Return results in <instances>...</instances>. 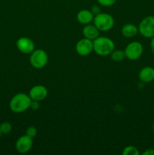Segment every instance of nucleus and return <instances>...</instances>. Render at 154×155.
<instances>
[{
	"mask_svg": "<svg viewBox=\"0 0 154 155\" xmlns=\"http://www.w3.org/2000/svg\"><path fill=\"white\" fill-rule=\"evenodd\" d=\"M94 24L100 31H109L113 27L115 24L113 17L107 13H100L95 15L93 20Z\"/></svg>",
	"mask_w": 154,
	"mask_h": 155,
	"instance_id": "7ed1b4c3",
	"label": "nucleus"
},
{
	"mask_svg": "<svg viewBox=\"0 0 154 155\" xmlns=\"http://www.w3.org/2000/svg\"><path fill=\"white\" fill-rule=\"evenodd\" d=\"M152 130H153V133H154V124L153 125H152Z\"/></svg>",
	"mask_w": 154,
	"mask_h": 155,
	"instance_id": "393cba45",
	"label": "nucleus"
},
{
	"mask_svg": "<svg viewBox=\"0 0 154 155\" xmlns=\"http://www.w3.org/2000/svg\"><path fill=\"white\" fill-rule=\"evenodd\" d=\"M26 135L33 139V138L36 137V135H37V129L35 127H33V126L29 127L27 129V130H26Z\"/></svg>",
	"mask_w": 154,
	"mask_h": 155,
	"instance_id": "a211bd4d",
	"label": "nucleus"
},
{
	"mask_svg": "<svg viewBox=\"0 0 154 155\" xmlns=\"http://www.w3.org/2000/svg\"><path fill=\"white\" fill-rule=\"evenodd\" d=\"M0 130L2 134H8L11 132L12 126L9 122H3L0 124Z\"/></svg>",
	"mask_w": 154,
	"mask_h": 155,
	"instance_id": "f3484780",
	"label": "nucleus"
},
{
	"mask_svg": "<svg viewBox=\"0 0 154 155\" xmlns=\"http://www.w3.org/2000/svg\"><path fill=\"white\" fill-rule=\"evenodd\" d=\"M139 79L143 83H150L154 80V68L152 67H145L139 72Z\"/></svg>",
	"mask_w": 154,
	"mask_h": 155,
	"instance_id": "f8f14e48",
	"label": "nucleus"
},
{
	"mask_svg": "<svg viewBox=\"0 0 154 155\" xmlns=\"http://www.w3.org/2000/svg\"><path fill=\"white\" fill-rule=\"evenodd\" d=\"M138 33V27L133 24H127L122 28V34L126 38L135 36Z\"/></svg>",
	"mask_w": 154,
	"mask_h": 155,
	"instance_id": "4468645a",
	"label": "nucleus"
},
{
	"mask_svg": "<svg viewBox=\"0 0 154 155\" xmlns=\"http://www.w3.org/2000/svg\"><path fill=\"white\" fill-rule=\"evenodd\" d=\"M94 18H95V15L92 14L91 11L88 9H82L79 11L76 15V19L79 23L84 25L91 24V22L93 21Z\"/></svg>",
	"mask_w": 154,
	"mask_h": 155,
	"instance_id": "9b49d317",
	"label": "nucleus"
},
{
	"mask_svg": "<svg viewBox=\"0 0 154 155\" xmlns=\"http://www.w3.org/2000/svg\"><path fill=\"white\" fill-rule=\"evenodd\" d=\"M2 133L1 130H0V138H1V136H2Z\"/></svg>",
	"mask_w": 154,
	"mask_h": 155,
	"instance_id": "b1692460",
	"label": "nucleus"
},
{
	"mask_svg": "<svg viewBox=\"0 0 154 155\" xmlns=\"http://www.w3.org/2000/svg\"><path fill=\"white\" fill-rule=\"evenodd\" d=\"M122 154L123 155H139L138 149L136 147L133 146V145H129V146L125 147L122 151Z\"/></svg>",
	"mask_w": 154,
	"mask_h": 155,
	"instance_id": "dca6fc26",
	"label": "nucleus"
},
{
	"mask_svg": "<svg viewBox=\"0 0 154 155\" xmlns=\"http://www.w3.org/2000/svg\"><path fill=\"white\" fill-rule=\"evenodd\" d=\"M138 32L145 38L154 36V16H146L140 21Z\"/></svg>",
	"mask_w": 154,
	"mask_h": 155,
	"instance_id": "39448f33",
	"label": "nucleus"
},
{
	"mask_svg": "<svg viewBox=\"0 0 154 155\" xmlns=\"http://www.w3.org/2000/svg\"><path fill=\"white\" fill-rule=\"evenodd\" d=\"M16 46L23 54H31L35 50V44L30 38L21 37L17 40Z\"/></svg>",
	"mask_w": 154,
	"mask_h": 155,
	"instance_id": "1a4fd4ad",
	"label": "nucleus"
},
{
	"mask_svg": "<svg viewBox=\"0 0 154 155\" xmlns=\"http://www.w3.org/2000/svg\"><path fill=\"white\" fill-rule=\"evenodd\" d=\"M48 56L46 51L43 49H35L30 54V64L36 69H42L47 64Z\"/></svg>",
	"mask_w": 154,
	"mask_h": 155,
	"instance_id": "20e7f679",
	"label": "nucleus"
},
{
	"mask_svg": "<svg viewBox=\"0 0 154 155\" xmlns=\"http://www.w3.org/2000/svg\"><path fill=\"white\" fill-rule=\"evenodd\" d=\"M40 104H39V101H35V100H32L31 103H30V108L33 109V110H36L39 108Z\"/></svg>",
	"mask_w": 154,
	"mask_h": 155,
	"instance_id": "aec40b11",
	"label": "nucleus"
},
{
	"mask_svg": "<svg viewBox=\"0 0 154 155\" xmlns=\"http://www.w3.org/2000/svg\"><path fill=\"white\" fill-rule=\"evenodd\" d=\"M111 56V59L116 62L122 61L125 58V51L122 50H113V52L110 54Z\"/></svg>",
	"mask_w": 154,
	"mask_h": 155,
	"instance_id": "2eb2a0df",
	"label": "nucleus"
},
{
	"mask_svg": "<svg viewBox=\"0 0 154 155\" xmlns=\"http://www.w3.org/2000/svg\"><path fill=\"white\" fill-rule=\"evenodd\" d=\"M150 48L151 51H152V53L154 54V36L152 37V39L150 41Z\"/></svg>",
	"mask_w": 154,
	"mask_h": 155,
	"instance_id": "5701e85b",
	"label": "nucleus"
},
{
	"mask_svg": "<svg viewBox=\"0 0 154 155\" xmlns=\"http://www.w3.org/2000/svg\"><path fill=\"white\" fill-rule=\"evenodd\" d=\"M143 155H154V149L153 148H149V149L146 150L143 152Z\"/></svg>",
	"mask_w": 154,
	"mask_h": 155,
	"instance_id": "4be33fe9",
	"label": "nucleus"
},
{
	"mask_svg": "<svg viewBox=\"0 0 154 155\" xmlns=\"http://www.w3.org/2000/svg\"><path fill=\"white\" fill-rule=\"evenodd\" d=\"M33 147V138L24 135L21 137L18 138L15 144V148L17 151L21 154H25L30 151V149Z\"/></svg>",
	"mask_w": 154,
	"mask_h": 155,
	"instance_id": "6e6552de",
	"label": "nucleus"
},
{
	"mask_svg": "<svg viewBox=\"0 0 154 155\" xmlns=\"http://www.w3.org/2000/svg\"><path fill=\"white\" fill-rule=\"evenodd\" d=\"M94 51L100 56L110 55L115 48V44L107 36H98L93 40Z\"/></svg>",
	"mask_w": 154,
	"mask_h": 155,
	"instance_id": "f03ea898",
	"label": "nucleus"
},
{
	"mask_svg": "<svg viewBox=\"0 0 154 155\" xmlns=\"http://www.w3.org/2000/svg\"><path fill=\"white\" fill-rule=\"evenodd\" d=\"M100 30L95 27V24H86L82 30V34L85 38L94 40L99 36Z\"/></svg>",
	"mask_w": 154,
	"mask_h": 155,
	"instance_id": "ddd939ff",
	"label": "nucleus"
},
{
	"mask_svg": "<svg viewBox=\"0 0 154 155\" xmlns=\"http://www.w3.org/2000/svg\"><path fill=\"white\" fill-rule=\"evenodd\" d=\"M125 58L130 61H136L141 57L143 51V45L139 42H131L124 50Z\"/></svg>",
	"mask_w": 154,
	"mask_h": 155,
	"instance_id": "423d86ee",
	"label": "nucleus"
},
{
	"mask_svg": "<svg viewBox=\"0 0 154 155\" xmlns=\"http://www.w3.org/2000/svg\"><path fill=\"white\" fill-rule=\"evenodd\" d=\"M29 95L32 100L43 101L48 95V89L43 85H36L30 89Z\"/></svg>",
	"mask_w": 154,
	"mask_h": 155,
	"instance_id": "9d476101",
	"label": "nucleus"
},
{
	"mask_svg": "<svg viewBox=\"0 0 154 155\" xmlns=\"http://www.w3.org/2000/svg\"><path fill=\"white\" fill-rule=\"evenodd\" d=\"M32 99L26 93H18L14 95L9 103V107L14 113H23L30 108Z\"/></svg>",
	"mask_w": 154,
	"mask_h": 155,
	"instance_id": "f257e3e1",
	"label": "nucleus"
},
{
	"mask_svg": "<svg viewBox=\"0 0 154 155\" xmlns=\"http://www.w3.org/2000/svg\"><path fill=\"white\" fill-rule=\"evenodd\" d=\"M116 1V0H98V2L104 7H110V6L113 5Z\"/></svg>",
	"mask_w": 154,
	"mask_h": 155,
	"instance_id": "6ab92c4d",
	"label": "nucleus"
},
{
	"mask_svg": "<svg viewBox=\"0 0 154 155\" xmlns=\"http://www.w3.org/2000/svg\"><path fill=\"white\" fill-rule=\"evenodd\" d=\"M93 51V40L87 38L79 39L75 45V51L80 56H88Z\"/></svg>",
	"mask_w": 154,
	"mask_h": 155,
	"instance_id": "0eeeda50",
	"label": "nucleus"
},
{
	"mask_svg": "<svg viewBox=\"0 0 154 155\" xmlns=\"http://www.w3.org/2000/svg\"><path fill=\"white\" fill-rule=\"evenodd\" d=\"M91 12L92 14L95 16V15L101 13V8H100L98 5H94L92 6L91 9Z\"/></svg>",
	"mask_w": 154,
	"mask_h": 155,
	"instance_id": "412c9836",
	"label": "nucleus"
}]
</instances>
